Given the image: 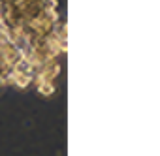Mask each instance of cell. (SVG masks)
Returning a JSON list of instances; mask_svg holds the SVG:
<instances>
[{"instance_id":"obj_2","label":"cell","mask_w":160,"mask_h":156,"mask_svg":"<svg viewBox=\"0 0 160 156\" xmlns=\"http://www.w3.org/2000/svg\"><path fill=\"white\" fill-rule=\"evenodd\" d=\"M36 90L40 96H51L57 90V87L53 81H40V83H36Z\"/></svg>"},{"instance_id":"obj_1","label":"cell","mask_w":160,"mask_h":156,"mask_svg":"<svg viewBox=\"0 0 160 156\" xmlns=\"http://www.w3.org/2000/svg\"><path fill=\"white\" fill-rule=\"evenodd\" d=\"M32 81H34V75H30V73H17L15 79H13V87H17V89L23 90L28 85H32Z\"/></svg>"}]
</instances>
